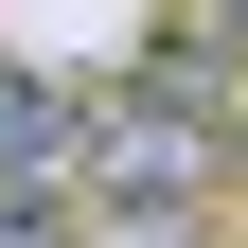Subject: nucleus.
Segmentation results:
<instances>
[{"label":"nucleus","instance_id":"obj_3","mask_svg":"<svg viewBox=\"0 0 248 248\" xmlns=\"http://www.w3.org/2000/svg\"><path fill=\"white\" fill-rule=\"evenodd\" d=\"M0 248H89V213L71 195H0Z\"/></svg>","mask_w":248,"mask_h":248},{"label":"nucleus","instance_id":"obj_2","mask_svg":"<svg viewBox=\"0 0 248 248\" xmlns=\"http://www.w3.org/2000/svg\"><path fill=\"white\" fill-rule=\"evenodd\" d=\"M71 71H0V195H71Z\"/></svg>","mask_w":248,"mask_h":248},{"label":"nucleus","instance_id":"obj_4","mask_svg":"<svg viewBox=\"0 0 248 248\" xmlns=\"http://www.w3.org/2000/svg\"><path fill=\"white\" fill-rule=\"evenodd\" d=\"M89 248H231V231H213V213H107Z\"/></svg>","mask_w":248,"mask_h":248},{"label":"nucleus","instance_id":"obj_5","mask_svg":"<svg viewBox=\"0 0 248 248\" xmlns=\"http://www.w3.org/2000/svg\"><path fill=\"white\" fill-rule=\"evenodd\" d=\"M213 160H231V177H248V107H231V124H213Z\"/></svg>","mask_w":248,"mask_h":248},{"label":"nucleus","instance_id":"obj_1","mask_svg":"<svg viewBox=\"0 0 248 248\" xmlns=\"http://www.w3.org/2000/svg\"><path fill=\"white\" fill-rule=\"evenodd\" d=\"M213 124L195 107H160V89H89L71 107V213L107 231V213H213Z\"/></svg>","mask_w":248,"mask_h":248}]
</instances>
